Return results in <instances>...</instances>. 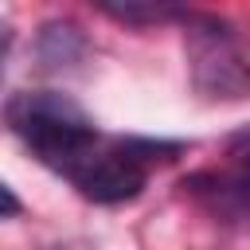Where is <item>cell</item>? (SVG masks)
Listing matches in <instances>:
<instances>
[{"mask_svg":"<svg viewBox=\"0 0 250 250\" xmlns=\"http://www.w3.org/2000/svg\"><path fill=\"white\" fill-rule=\"evenodd\" d=\"M8 129L27 145V152L59 176H70L102 141L94 117L59 90H23L4 105Z\"/></svg>","mask_w":250,"mask_h":250,"instance_id":"obj_1","label":"cell"},{"mask_svg":"<svg viewBox=\"0 0 250 250\" xmlns=\"http://www.w3.org/2000/svg\"><path fill=\"white\" fill-rule=\"evenodd\" d=\"M184 152V141H164V137H102L94 152L66 176L74 191L90 203L113 207L129 203L145 191L148 172L156 164H168Z\"/></svg>","mask_w":250,"mask_h":250,"instance_id":"obj_2","label":"cell"},{"mask_svg":"<svg viewBox=\"0 0 250 250\" xmlns=\"http://www.w3.org/2000/svg\"><path fill=\"white\" fill-rule=\"evenodd\" d=\"M184 47L195 94L207 102H238L250 94V59L238 43V31L203 12H184Z\"/></svg>","mask_w":250,"mask_h":250,"instance_id":"obj_3","label":"cell"},{"mask_svg":"<svg viewBox=\"0 0 250 250\" xmlns=\"http://www.w3.org/2000/svg\"><path fill=\"white\" fill-rule=\"evenodd\" d=\"M184 188L195 199H203L215 215L246 219L250 215V125L230 137V145H227V168L195 172L191 180H184Z\"/></svg>","mask_w":250,"mask_h":250,"instance_id":"obj_4","label":"cell"},{"mask_svg":"<svg viewBox=\"0 0 250 250\" xmlns=\"http://www.w3.org/2000/svg\"><path fill=\"white\" fill-rule=\"evenodd\" d=\"M86 55H90V39L74 20H47L35 35V59L51 74L74 70Z\"/></svg>","mask_w":250,"mask_h":250,"instance_id":"obj_5","label":"cell"},{"mask_svg":"<svg viewBox=\"0 0 250 250\" xmlns=\"http://www.w3.org/2000/svg\"><path fill=\"white\" fill-rule=\"evenodd\" d=\"M105 16L121 20V23H160V20H184L180 8H164V4H102Z\"/></svg>","mask_w":250,"mask_h":250,"instance_id":"obj_6","label":"cell"},{"mask_svg":"<svg viewBox=\"0 0 250 250\" xmlns=\"http://www.w3.org/2000/svg\"><path fill=\"white\" fill-rule=\"evenodd\" d=\"M0 195H4V219H16V215H20V199H16V191L4 184V188H0Z\"/></svg>","mask_w":250,"mask_h":250,"instance_id":"obj_7","label":"cell"}]
</instances>
